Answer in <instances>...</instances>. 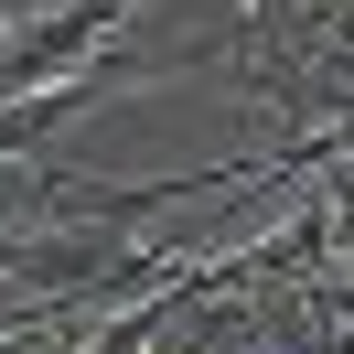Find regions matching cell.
Returning a JSON list of instances; mask_svg holds the SVG:
<instances>
[{
  "mask_svg": "<svg viewBox=\"0 0 354 354\" xmlns=\"http://www.w3.org/2000/svg\"><path fill=\"white\" fill-rule=\"evenodd\" d=\"M32 311H65V301H44V290H22L11 268H0V322H32Z\"/></svg>",
  "mask_w": 354,
  "mask_h": 354,
  "instance_id": "1",
  "label": "cell"
},
{
  "mask_svg": "<svg viewBox=\"0 0 354 354\" xmlns=\"http://www.w3.org/2000/svg\"><path fill=\"white\" fill-rule=\"evenodd\" d=\"M44 11H75V0H0V22H44Z\"/></svg>",
  "mask_w": 354,
  "mask_h": 354,
  "instance_id": "2",
  "label": "cell"
}]
</instances>
